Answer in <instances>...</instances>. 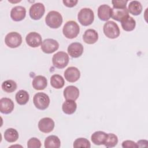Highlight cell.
Returning a JSON list of instances; mask_svg holds the SVG:
<instances>
[{"label": "cell", "mask_w": 148, "mask_h": 148, "mask_svg": "<svg viewBox=\"0 0 148 148\" xmlns=\"http://www.w3.org/2000/svg\"><path fill=\"white\" fill-rule=\"evenodd\" d=\"M62 15L58 12L52 10L49 12L46 16L45 23L51 28H58L62 23Z\"/></svg>", "instance_id": "1"}, {"label": "cell", "mask_w": 148, "mask_h": 148, "mask_svg": "<svg viewBox=\"0 0 148 148\" xmlns=\"http://www.w3.org/2000/svg\"><path fill=\"white\" fill-rule=\"evenodd\" d=\"M77 19L83 26L91 25L94 20V14L92 10L87 8L82 9L78 13Z\"/></svg>", "instance_id": "2"}, {"label": "cell", "mask_w": 148, "mask_h": 148, "mask_svg": "<svg viewBox=\"0 0 148 148\" xmlns=\"http://www.w3.org/2000/svg\"><path fill=\"white\" fill-rule=\"evenodd\" d=\"M80 32V27L75 21H67L63 27L62 32L65 37L68 39L76 38Z\"/></svg>", "instance_id": "3"}, {"label": "cell", "mask_w": 148, "mask_h": 148, "mask_svg": "<svg viewBox=\"0 0 148 148\" xmlns=\"http://www.w3.org/2000/svg\"><path fill=\"white\" fill-rule=\"evenodd\" d=\"M103 32L105 35L110 39L117 38L120 34L118 25L113 21H108L104 24Z\"/></svg>", "instance_id": "4"}, {"label": "cell", "mask_w": 148, "mask_h": 148, "mask_svg": "<svg viewBox=\"0 0 148 148\" xmlns=\"http://www.w3.org/2000/svg\"><path fill=\"white\" fill-rule=\"evenodd\" d=\"M35 106L39 110L46 109L50 104V98L48 95L44 92H37L33 98Z\"/></svg>", "instance_id": "5"}, {"label": "cell", "mask_w": 148, "mask_h": 148, "mask_svg": "<svg viewBox=\"0 0 148 148\" xmlns=\"http://www.w3.org/2000/svg\"><path fill=\"white\" fill-rule=\"evenodd\" d=\"M52 62L53 65L57 68H64L69 62V56L64 51H58L53 55Z\"/></svg>", "instance_id": "6"}, {"label": "cell", "mask_w": 148, "mask_h": 148, "mask_svg": "<svg viewBox=\"0 0 148 148\" xmlns=\"http://www.w3.org/2000/svg\"><path fill=\"white\" fill-rule=\"evenodd\" d=\"M5 43L9 47H18L22 43L21 35L17 32H10L6 35L5 38Z\"/></svg>", "instance_id": "7"}, {"label": "cell", "mask_w": 148, "mask_h": 148, "mask_svg": "<svg viewBox=\"0 0 148 148\" xmlns=\"http://www.w3.org/2000/svg\"><path fill=\"white\" fill-rule=\"evenodd\" d=\"M45 12V8L43 3L40 2L35 3L31 5L29 10V14L31 18L34 20L40 19Z\"/></svg>", "instance_id": "8"}, {"label": "cell", "mask_w": 148, "mask_h": 148, "mask_svg": "<svg viewBox=\"0 0 148 148\" xmlns=\"http://www.w3.org/2000/svg\"><path fill=\"white\" fill-rule=\"evenodd\" d=\"M59 48L58 42L53 39H46L41 44L42 51L46 54H51L56 51Z\"/></svg>", "instance_id": "9"}, {"label": "cell", "mask_w": 148, "mask_h": 148, "mask_svg": "<svg viewBox=\"0 0 148 148\" xmlns=\"http://www.w3.org/2000/svg\"><path fill=\"white\" fill-rule=\"evenodd\" d=\"M55 123L54 120L50 117H44L40 119L38 123V128L40 131L43 133H49L54 128Z\"/></svg>", "instance_id": "10"}, {"label": "cell", "mask_w": 148, "mask_h": 148, "mask_svg": "<svg viewBox=\"0 0 148 148\" xmlns=\"http://www.w3.org/2000/svg\"><path fill=\"white\" fill-rule=\"evenodd\" d=\"M27 44L31 47H38L42 43L41 35L36 32H31L28 34L25 37Z\"/></svg>", "instance_id": "11"}, {"label": "cell", "mask_w": 148, "mask_h": 148, "mask_svg": "<svg viewBox=\"0 0 148 148\" xmlns=\"http://www.w3.org/2000/svg\"><path fill=\"white\" fill-rule=\"evenodd\" d=\"M64 77L68 82L74 83L79 79L80 72L76 67L70 66L65 71Z\"/></svg>", "instance_id": "12"}, {"label": "cell", "mask_w": 148, "mask_h": 148, "mask_svg": "<svg viewBox=\"0 0 148 148\" xmlns=\"http://www.w3.org/2000/svg\"><path fill=\"white\" fill-rule=\"evenodd\" d=\"M26 16V9L22 6L13 7L10 11V17L14 21L23 20Z\"/></svg>", "instance_id": "13"}, {"label": "cell", "mask_w": 148, "mask_h": 148, "mask_svg": "<svg viewBox=\"0 0 148 148\" xmlns=\"http://www.w3.org/2000/svg\"><path fill=\"white\" fill-rule=\"evenodd\" d=\"M83 46L79 42H73L69 45L67 49L69 55L72 58H78L83 53Z\"/></svg>", "instance_id": "14"}, {"label": "cell", "mask_w": 148, "mask_h": 148, "mask_svg": "<svg viewBox=\"0 0 148 148\" xmlns=\"http://www.w3.org/2000/svg\"><path fill=\"white\" fill-rule=\"evenodd\" d=\"M128 11L125 8H112L111 17L117 21H122L129 16Z\"/></svg>", "instance_id": "15"}, {"label": "cell", "mask_w": 148, "mask_h": 148, "mask_svg": "<svg viewBox=\"0 0 148 148\" xmlns=\"http://www.w3.org/2000/svg\"><path fill=\"white\" fill-rule=\"evenodd\" d=\"M14 107V102L11 99L5 97L0 99V111L2 113H10L13 110Z\"/></svg>", "instance_id": "16"}, {"label": "cell", "mask_w": 148, "mask_h": 148, "mask_svg": "<svg viewBox=\"0 0 148 148\" xmlns=\"http://www.w3.org/2000/svg\"><path fill=\"white\" fill-rule=\"evenodd\" d=\"M79 96V90L74 86H68L64 90V97L66 100L76 101Z\"/></svg>", "instance_id": "17"}, {"label": "cell", "mask_w": 148, "mask_h": 148, "mask_svg": "<svg viewBox=\"0 0 148 148\" xmlns=\"http://www.w3.org/2000/svg\"><path fill=\"white\" fill-rule=\"evenodd\" d=\"M112 8L110 6L103 4L98 8V17L102 21H108L111 17Z\"/></svg>", "instance_id": "18"}, {"label": "cell", "mask_w": 148, "mask_h": 148, "mask_svg": "<svg viewBox=\"0 0 148 148\" xmlns=\"http://www.w3.org/2000/svg\"><path fill=\"white\" fill-rule=\"evenodd\" d=\"M83 39L87 44H94L98 39V34L94 29H88L84 32L83 35Z\"/></svg>", "instance_id": "19"}, {"label": "cell", "mask_w": 148, "mask_h": 148, "mask_svg": "<svg viewBox=\"0 0 148 148\" xmlns=\"http://www.w3.org/2000/svg\"><path fill=\"white\" fill-rule=\"evenodd\" d=\"M32 87L36 90H43L47 85V79L42 75L35 76L32 82Z\"/></svg>", "instance_id": "20"}, {"label": "cell", "mask_w": 148, "mask_h": 148, "mask_svg": "<svg viewBox=\"0 0 148 148\" xmlns=\"http://www.w3.org/2000/svg\"><path fill=\"white\" fill-rule=\"evenodd\" d=\"M108 134L103 131H98L94 132L91 136L92 142L95 145H104Z\"/></svg>", "instance_id": "21"}, {"label": "cell", "mask_w": 148, "mask_h": 148, "mask_svg": "<svg viewBox=\"0 0 148 148\" xmlns=\"http://www.w3.org/2000/svg\"><path fill=\"white\" fill-rule=\"evenodd\" d=\"M45 147L59 148L61 146V141L59 138L56 135H50L45 140Z\"/></svg>", "instance_id": "22"}, {"label": "cell", "mask_w": 148, "mask_h": 148, "mask_svg": "<svg viewBox=\"0 0 148 148\" xmlns=\"http://www.w3.org/2000/svg\"><path fill=\"white\" fill-rule=\"evenodd\" d=\"M77 108V104L75 101L66 100L62 104V109L64 113L66 114H72L74 113Z\"/></svg>", "instance_id": "23"}, {"label": "cell", "mask_w": 148, "mask_h": 148, "mask_svg": "<svg viewBox=\"0 0 148 148\" xmlns=\"http://www.w3.org/2000/svg\"><path fill=\"white\" fill-rule=\"evenodd\" d=\"M128 11L134 16L139 15L142 11V5L139 1H131L128 5Z\"/></svg>", "instance_id": "24"}, {"label": "cell", "mask_w": 148, "mask_h": 148, "mask_svg": "<svg viewBox=\"0 0 148 148\" xmlns=\"http://www.w3.org/2000/svg\"><path fill=\"white\" fill-rule=\"evenodd\" d=\"M15 99L18 104L24 105L28 102L29 99V95L27 91L20 90L16 94Z\"/></svg>", "instance_id": "25"}, {"label": "cell", "mask_w": 148, "mask_h": 148, "mask_svg": "<svg viewBox=\"0 0 148 148\" xmlns=\"http://www.w3.org/2000/svg\"><path fill=\"white\" fill-rule=\"evenodd\" d=\"M19 135L17 131L13 128H9L5 130L4 132L5 139L10 143L16 142L18 139Z\"/></svg>", "instance_id": "26"}, {"label": "cell", "mask_w": 148, "mask_h": 148, "mask_svg": "<svg viewBox=\"0 0 148 148\" xmlns=\"http://www.w3.org/2000/svg\"><path fill=\"white\" fill-rule=\"evenodd\" d=\"M50 84L53 88L60 89L64 87L65 81L64 78L61 75L54 74L50 77Z\"/></svg>", "instance_id": "27"}, {"label": "cell", "mask_w": 148, "mask_h": 148, "mask_svg": "<svg viewBox=\"0 0 148 148\" xmlns=\"http://www.w3.org/2000/svg\"><path fill=\"white\" fill-rule=\"evenodd\" d=\"M121 24L123 30L129 32L132 31L135 29L136 21L133 17L129 16L128 17L121 21Z\"/></svg>", "instance_id": "28"}, {"label": "cell", "mask_w": 148, "mask_h": 148, "mask_svg": "<svg viewBox=\"0 0 148 148\" xmlns=\"http://www.w3.org/2000/svg\"><path fill=\"white\" fill-rule=\"evenodd\" d=\"M1 87L5 92L11 93L16 90L17 84L14 80H7L2 83Z\"/></svg>", "instance_id": "29"}, {"label": "cell", "mask_w": 148, "mask_h": 148, "mask_svg": "<svg viewBox=\"0 0 148 148\" xmlns=\"http://www.w3.org/2000/svg\"><path fill=\"white\" fill-rule=\"evenodd\" d=\"M118 143L117 136L112 133L108 134L104 145L106 147H113L117 145Z\"/></svg>", "instance_id": "30"}, {"label": "cell", "mask_w": 148, "mask_h": 148, "mask_svg": "<svg viewBox=\"0 0 148 148\" xmlns=\"http://www.w3.org/2000/svg\"><path fill=\"white\" fill-rule=\"evenodd\" d=\"M73 147H86L90 148L91 147V144L90 141L84 138H79L76 139L73 145Z\"/></svg>", "instance_id": "31"}, {"label": "cell", "mask_w": 148, "mask_h": 148, "mask_svg": "<svg viewBox=\"0 0 148 148\" xmlns=\"http://www.w3.org/2000/svg\"><path fill=\"white\" fill-rule=\"evenodd\" d=\"M27 147L28 148H40L41 147V142L37 138L33 137L28 140Z\"/></svg>", "instance_id": "32"}, {"label": "cell", "mask_w": 148, "mask_h": 148, "mask_svg": "<svg viewBox=\"0 0 148 148\" xmlns=\"http://www.w3.org/2000/svg\"><path fill=\"white\" fill-rule=\"evenodd\" d=\"M128 1L124 0H113L112 1L114 8H125Z\"/></svg>", "instance_id": "33"}, {"label": "cell", "mask_w": 148, "mask_h": 148, "mask_svg": "<svg viewBox=\"0 0 148 148\" xmlns=\"http://www.w3.org/2000/svg\"><path fill=\"white\" fill-rule=\"evenodd\" d=\"M122 147L124 148H130V147H138L137 143L132 140H127L122 143Z\"/></svg>", "instance_id": "34"}, {"label": "cell", "mask_w": 148, "mask_h": 148, "mask_svg": "<svg viewBox=\"0 0 148 148\" xmlns=\"http://www.w3.org/2000/svg\"><path fill=\"white\" fill-rule=\"evenodd\" d=\"M63 3L65 6L68 8H72L75 6L77 3L78 2V1L77 0H63L62 1Z\"/></svg>", "instance_id": "35"}]
</instances>
